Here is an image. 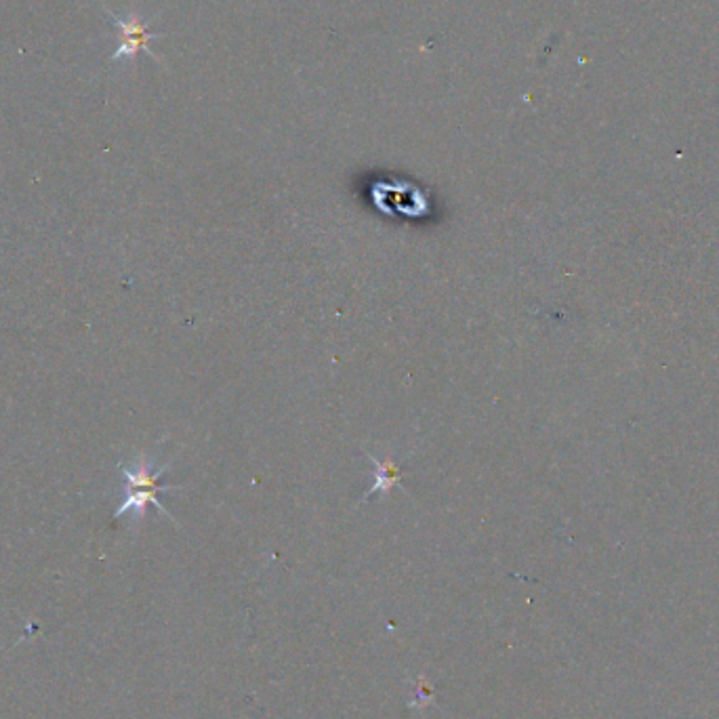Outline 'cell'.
Instances as JSON below:
<instances>
[{
	"label": "cell",
	"instance_id": "obj_1",
	"mask_svg": "<svg viewBox=\"0 0 719 719\" xmlns=\"http://www.w3.org/2000/svg\"><path fill=\"white\" fill-rule=\"evenodd\" d=\"M118 469L122 478H125V501H122L120 507L114 511L112 520H120L122 516H129V513L133 518H143L150 505H154L162 516L175 520L167 511V507L160 503L162 492L177 488L171 484H162V478L171 469V463L154 467L152 461H148L146 457H139V461L133 467L120 465Z\"/></svg>",
	"mask_w": 719,
	"mask_h": 719
},
{
	"label": "cell",
	"instance_id": "obj_2",
	"mask_svg": "<svg viewBox=\"0 0 719 719\" xmlns=\"http://www.w3.org/2000/svg\"><path fill=\"white\" fill-rule=\"evenodd\" d=\"M110 17H112L114 26L120 32V45L114 51L112 61L120 59V57H133L139 51H146V53H150L154 57V53L148 47H150V40H154L158 34H152L148 30V26L143 24L137 15H133L129 19H120V17L110 13Z\"/></svg>",
	"mask_w": 719,
	"mask_h": 719
},
{
	"label": "cell",
	"instance_id": "obj_3",
	"mask_svg": "<svg viewBox=\"0 0 719 719\" xmlns=\"http://www.w3.org/2000/svg\"><path fill=\"white\" fill-rule=\"evenodd\" d=\"M368 459H371V463L375 467V474H373V486H371V490L366 492V497L362 501H368L371 497H375L377 492L381 497H387L389 490L400 486V480H402L400 465L392 457L377 459L371 453H368Z\"/></svg>",
	"mask_w": 719,
	"mask_h": 719
}]
</instances>
